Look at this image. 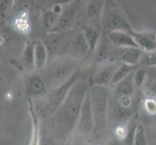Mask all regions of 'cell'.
<instances>
[{
    "label": "cell",
    "instance_id": "6da1fadb",
    "mask_svg": "<svg viewBox=\"0 0 156 145\" xmlns=\"http://www.w3.org/2000/svg\"><path fill=\"white\" fill-rule=\"evenodd\" d=\"M90 86L91 84L87 80L80 77L70 89L60 106L52 114L56 135L62 140H68L69 137H72L83 101Z\"/></svg>",
    "mask_w": 156,
    "mask_h": 145
},
{
    "label": "cell",
    "instance_id": "7a4b0ae2",
    "mask_svg": "<svg viewBox=\"0 0 156 145\" xmlns=\"http://www.w3.org/2000/svg\"><path fill=\"white\" fill-rule=\"evenodd\" d=\"M78 69L77 59L61 56L51 58L45 68L39 73L45 80L48 90H51L67 80Z\"/></svg>",
    "mask_w": 156,
    "mask_h": 145
},
{
    "label": "cell",
    "instance_id": "3957f363",
    "mask_svg": "<svg viewBox=\"0 0 156 145\" xmlns=\"http://www.w3.org/2000/svg\"><path fill=\"white\" fill-rule=\"evenodd\" d=\"M88 94L95 123V132L102 131L109 123V105L111 100L110 88L107 86L91 85Z\"/></svg>",
    "mask_w": 156,
    "mask_h": 145
},
{
    "label": "cell",
    "instance_id": "277c9868",
    "mask_svg": "<svg viewBox=\"0 0 156 145\" xmlns=\"http://www.w3.org/2000/svg\"><path fill=\"white\" fill-rule=\"evenodd\" d=\"M80 77H82V71L79 68L67 80L48 91L47 95L43 98L48 113H55L56 109L62 104L64 99L66 98L70 89L73 87V85L78 81Z\"/></svg>",
    "mask_w": 156,
    "mask_h": 145
},
{
    "label": "cell",
    "instance_id": "5b68a950",
    "mask_svg": "<svg viewBox=\"0 0 156 145\" xmlns=\"http://www.w3.org/2000/svg\"><path fill=\"white\" fill-rule=\"evenodd\" d=\"M94 133H95V123H94L92 110H91V106H90L89 94L87 93L83 101L82 109H80L73 136H75V137H78L80 141H87L93 136Z\"/></svg>",
    "mask_w": 156,
    "mask_h": 145
},
{
    "label": "cell",
    "instance_id": "8992f818",
    "mask_svg": "<svg viewBox=\"0 0 156 145\" xmlns=\"http://www.w3.org/2000/svg\"><path fill=\"white\" fill-rule=\"evenodd\" d=\"M100 25L102 29L106 31V33L117 30L126 31L130 33L133 30L125 18V15L121 11L115 6H109L108 8L106 3L103 14L100 19Z\"/></svg>",
    "mask_w": 156,
    "mask_h": 145
},
{
    "label": "cell",
    "instance_id": "52a82bcc",
    "mask_svg": "<svg viewBox=\"0 0 156 145\" xmlns=\"http://www.w3.org/2000/svg\"><path fill=\"white\" fill-rule=\"evenodd\" d=\"M116 66L117 64L110 60L101 62L91 79V85L109 87L112 83V76H114Z\"/></svg>",
    "mask_w": 156,
    "mask_h": 145
},
{
    "label": "cell",
    "instance_id": "ba28073f",
    "mask_svg": "<svg viewBox=\"0 0 156 145\" xmlns=\"http://www.w3.org/2000/svg\"><path fill=\"white\" fill-rule=\"evenodd\" d=\"M26 89L30 96L29 99H43L48 93V87L45 80L43 79L41 74L31 73L27 81H26Z\"/></svg>",
    "mask_w": 156,
    "mask_h": 145
},
{
    "label": "cell",
    "instance_id": "9c48e42d",
    "mask_svg": "<svg viewBox=\"0 0 156 145\" xmlns=\"http://www.w3.org/2000/svg\"><path fill=\"white\" fill-rule=\"evenodd\" d=\"M138 47L143 51L156 50V34L149 31H134L130 32Z\"/></svg>",
    "mask_w": 156,
    "mask_h": 145
},
{
    "label": "cell",
    "instance_id": "30bf717a",
    "mask_svg": "<svg viewBox=\"0 0 156 145\" xmlns=\"http://www.w3.org/2000/svg\"><path fill=\"white\" fill-rule=\"evenodd\" d=\"M107 37L109 39L112 46L116 48L122 47H138L137 44L134 41L132 35L126 31H112L107 33Z\"/></svg>",
    "mask_w": 156,
    "mask_h": 145
},
{
    "label": "cell",
    "instance_id": "8fae6325",
    "mask_svg": "<svg viewBox=\"0 0 156 145\" xmlns=\"http://www.w3.org/2000/svg\"><path fill=\"white\" fill-rule=\"evenodd\" d=\"M83 33L84 40L87 42V58H85V59H87L89 56L93 54L95 48L97 47L100 42L102 34H101V30L94 25L84 26L83 29Z\"/></svg>",
    "mask_w": 156,
    "mask_h": 145
},
{
    "label": "cell",
    "instance_id": "7c38bea8",
    "mask_svg": "<svg viewBox=\"0 0 156 145\" xmlns=\"http://www.w3.org/2000/svg\"><path fill=\"white\" fill-rule=\"evenodd\" d=\"M132 74L124 79H122L121 81L112 85V92L111 94L112 99H118L121 97H133L134 91L136 88L133 82Z\"/></svg>",
    "mask_w": 156,
    "mask_h": 145
},
{
    "label": "cell",
    "instance_id": "4fadbf2b",
    "mask_svg": "<svg viewBox=\"0 0 156 145\" xmlns=\"http://www.w3.org/2000/svg\"><path fill=\"white\" fill-rule=\"evenodd\" d=\"M118 50V59L120 63L131 66H138L143 55V50L139 47H122L116 48Z\"/></svg>",
    "mask_w": 156,
    "mask_h": 145
},
{
    "label": "cell",
    "instance_id": "5bb4252c",
    "mask_svg": "<svg viewBox=\"0 0 156 145\" xmlns=\"http://www.w3.org/2000/svg\"><path fill=\"white\" fill-rule=\"evenodd\" d=\"M45 45L50 59L55 57V54L59 50L62 45V32H51L48 33L44 40H42ZM49 59V60H50Z\"/></svg>",
    "mask_w": 156,
    "mask_h": 145
},
{
    "label": "cell",
    "instance_id": "9a60e30c",
    "mask_svg": "<svg viewBox=\"0 0 156 145\" xmlns=\"http://www.w3.org/2000/svg\"><path fill=\"white\" fill-rule=\"evenodd\" d=\"M49 53L43 44L42 41H37L34 43V64H35V70L38 72H41L43 69L47 65L49 61Z\"/></svg>",
    "mask_w": 156,
    "mask_h": 145
},
{
    "label": "cell",
    "instance_id": "2e32d148",
    "mask_svg": "<svg viewBox=\"0 0 156 145\" xmlns=\"http://www.w3.org/2000/svg\"><path fill=\"white\" fill-rule=\"evenodd\" d=\"M106 0H87L85 5V15L92 21L98 22L103 14Z\"/></svg>",
    "mask_w": 156,
    "mask_h": 145
},
{
    "label": "cell",
    "instance_id": "e0dca14e",
    "mask_svg": "<svg viewBox=\"0 0 156 145\" xmlns=\"http://www.w3.org/2000/svg\"><path fill=\"white\" fill-rule=\"evenodd\" d=\"M75 16H76V11L73 8H68L63 10L62 13L59 15V19L56 25L51 32H62L68 29L73 23V21L75 19ZM51 32H49V33H51Z\"/></svg>",
    "mask_w": 156,
    "mask_h": 145
},
{
    "label": "cell",
    "instance_id": "ac0fdd59",
    "mask_svg": "<svg viewBox=\"0 0 156 145\" xmlns=\"http://www.w3.org/2000/svg\"><path fill=\"white\" fill-rule=\"evenodd\" d=\"M21 62L23 68L29 73L35 70L34 64V42H26L21 54Z\"/></svg>",
    "mask_w": 156,
    "mask_h": 145
},
{
    "label": "cell",
    "instance_id": "d6986e66",
    "mask_svg": "<svg viewBox=\"0 0 156 145\" xmlns=\"http://www.w3.org/2000/svg\"><path fill=\"white\" fill-rule=\"evenodd\" d=\"M111 45L112 44L110 43L109 39H108V37H106V38L101 37L99 44H98L97 47L95 48V50L93 52V53H95V55H96V59H97L100 63L109 60L111 52H112Z\"/></svg>",
    "mask_w": 156,
    "mask_h": 145
},
{
    "label": "cell",
    "instance_id": "ffe728a7",
    "mask_svg": "<svg viewBox=\"0 0 156 145\" xmlns=\"http://www.w3.org/2000/svg\"><path fill=\"white\" fill-rule=\"evenodd\" d=\"M29 109L31 114V120H32V132H31V139L29 145H39L40 142V128L38 124V116L37 112L34 109L32 100L29 99Z\"/></svg>",
    "mask_w": 156,
    "mask_h": 145
},
{
    "label": "cell",
    "instance_id": "44dd1931",
    "mask_svg": "<svg viewBox=\"0 0 156 145\" xmlns=\"http://www.w3.org/2000/svg\"><path fill=\"white\" fill-rule=\"evenodd\" d=\"M137 67L138 66H131V65H127V64H124V63H119L115 68V71L114 73V76H112L111 85L112 86V85H115L117 82L121 81L122 79H124L128 76H130V74L137 69Z\"/></svg>",
    "mask_w": 156,
    "mask_h": 145
},
{
    "label": "cell",
    "instance_id": "7402d4cb",
    "mask_svg": "<svg viewBox=\"0 0 156 145\" xmlns=\"http://www.w3.org/2000/svg\"><path fill=\"white\" fill-rule=\"evenodd\" d=\"M71 50L77 53V54L80 57H84L87 58V42L84 40L83 33V31L79 32V33L74 37V39L71 42Z\"/></svg>",
    "mask_w": 156,
    "mask_h": 145
},
{
    "label": "cell",
    "instance_id": "603a6c76",
    "mask_svg": "<svg viewBox=\"0 0 156 145\" xmlns=\"http://www.w3.org/2000/svg\"><path fill=\"white\" fill-rule=\"evenodd\" d=\"M58 19H59L58 14L55 13L51 9L48 10L42 16L43 26L45 27V29L48 30V32H51L56 25Z\"/></svg>",
    "mask_w": 156,
    "mask_h": 145
},
{
    "label": "cell",
    "instance_id": "cb8c5ba5",
    "mask_svg": "<svg viewBox=\"0 0 156 145\" xmlns=\"http://www.w3.org/2000/svg\"><path fill=\"white\" fill-rule=\"evenodd\" d=\"M133 77V82L135 85V88L139 89L144 86V83L147 81V69L144 67L138 68L133 72L132 74Z\"/></svg>",
    "mask_w": 156,
    "mask_h": 145
},
{
    "label": "cell",
    "instance_id": "d4e9b609",
    "mask_svg": "<svg viewBox=\"0 0 156 145\" xmlns=\"http://www.w3.org/2000/svg\"><path fill=\"white\" fill-rule=\"evenodd\" d=\"M155 71L150 72L147 70V77L146 85L147 94L149 97H155L156 98V68H153Z\"/></svg>",
    "mask_w": 156,
    "mask_h": 145
},
{
    "label": "cell",
    "instance_id": "484cf974",
    "mask_svg": "<svg viewBox=\"0 0 156 145\" xmlns=\"http://www.w3.org/2000/svg\"><path fill=\"white\" fill-rule=\"evenodd\" d=\"M139 65L144 68H156V50L144 51Z\"/></svg>",
    "mask_w": 156,
    "mask_h": 145
},
{
    "label": "cell",
    "instance_id": "4316f807",
    "mask_svg": "<svg viewBox=\"0 0 156 145\" xmlns=\"http://www.w3.org/2000/svg\"><path fill=\"white\" fill-rule=\"evenodd\" d=\"M133 145H147V138L144 127L141 122H138L137 129H136V135H135V140H134Z\"/></svg>",
    "mask_w": 156,
    "mask_h": 145
},
{
    "label": "cell",
    "instance_id": "83f0119b",
    "mask_svg": "<svg viewBox=\"0 0 156 145\" xmlns=\"http://www.w3.org/2000/svg\"><path fill=\"white\" fill-rule=\"evenodd\" d=\"M144 109L150 115L156 114V98L147 96L144 102Z\"/></svg>",
    "mask_w": 156,
    "mask_h": 145
},
{
    "label": "cell",
    "instance_id": "f1b7e54d",
    "mask_svg": "<svg viewBox=\"0 0 156 145\" xmlns=\"http://www.w3.org/2000/svg\"><path fill=\"white\" fill-rule=\"evenodd\" d=\"M12 4V0H0V19L6 17Z\"/></svg>",
    "mask_w": 156,
    "mask_h": 145
},
{
    "label": "cell",
    "instance_id": "f546056e",
    "mask_svg": "<svg viewBox=\"0 0 156 145\" xmlns=\"http://www.w3.org/2000/svg\"><path fill=\"white\" fill-rule=\"evenodd\" d=\"M74 0H53V5H60V6H65L70 3H72Z\"/></svg>",
    "mask_w": 156,
    "mask_h": 145
},
{
    "label": "cell",
    "instance_id": "4dcf8cb0",
    "mask_svg": "<svg viewBox=\"0 0 156 145\" xmlns=\"http://www.w3.org/2000/svg\"><path fill=\"white\" fill-rule=\"evenodd\" d=\"M111 145H122L121 144V142H119V141H117V140H115V142H112Z\"/></svg>",
    "mask_w": 156,
    "mask_h": 145
}]
</instances>
